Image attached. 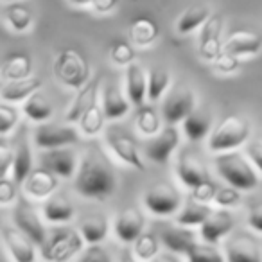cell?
Here are the masks:
<instances>
[{
  "mask_svg": "<svg viewBox=\"0 0 262 262\" xmlns=\"http://www.w3.org/2000/svg\"><path fill=\"white\" fill-rule=\"evenodd\" d=\"M117 189V178L113 171L99 160L95 155L81 158L77 172L74 176V190L84 200L104 201L113 196Z\"/></svg>",
  "mask_w": 262,
  "mask_h": 262,
  "instance_id": "6da1fadb",
  "label": "cell"
},
{
  "mask_svg": "<svg viewBox=\"0 0 262 262\" xmlns=\"http://www.w3.org/2000/svg\"><path fill=\"white\" fill-rule=\"evenodd\" d=\"M215 171L226 182V185L235 187L241 192L255 190L260 183L258 171L253 167L250 158L239 151L221 153L215 158Z\"/></svg>",
  "mask_w": 262,
  "mask_h": 262,
  "instance_id": "7a4b0ae2",
  "label": "cell"
},
{
  "mask_svg": "<svg viewBox=\"0 0 262 262\" xmlns=\"http://www.w3.org/2000/svg\"><path fill=\"white\" fill-rule=\"evenodd\" d=\"M251 133V124L241 115H228L215 127H212L207 139V147L210 153L221 155L228 151H237L246 146Z\"/></svg>",
  "mask_w": 262,
  "mask_h": 262,
  "instance_id": "3957f363",
  "label": "cell"
},
{
  "mask_svg": "<svg viewBox=\"0 0 262 262\" xmlns=\"http://www.w3.org/2000/svg\"><path fill=\"white\" fill-rule=\"evenodd\" d=\"M54 76L63 86L70 88V90H79L83 84L88 83L92 77L90 65H88L86 58L76 49H61L54 59Z\"/></svg>",
  "mask_w": 262,
  "mask_h": 262,
  "instance_id": "277c9868",
  "label": "cell"
},
{
  "mask_svg": "<svg viewBox=\"0 0 262 262\" xmlns=\"http://www.w3.org/2000/svg\"><path fill=\"white\" fill-rule=\"evenodd\" d=\"M84 239L79 230H59L54 235L47 237L41 244V260L43 262H70L84 250Z\"/></svg>",
  "mask_w": 262,
  "mask_h": 262,
  "instance_id": "5b68a950",
  "label": "cell"
},
{
  "mask_svg": "<svg viewBox=\"0 0 262 262\" xmlns=\"http://www.w3.org/2000/svg\"><path fill=\"white\" fill-rule=\"evenodd\" d=\"M196 94L187 84H172L162 101V119L169 126L182 124L196 110Z\"/></svg>",
  "mask_w": 262,
  "mask_h": 262,
  "instance_id": "8992f818",
  "label": "cell"
},
{
  "mask_svg": "<svg viewBox=\"0 0 262 262\" xmlns=\"http://www.w3.org/2000/svg\"><path fill=\"white\" fill-rule=\"evenodd\" d=\"M81 139V133L76 124H47L41 122L36 126L33 135L34 146L40 151L59 149V147H70L77 144Z\"/></svg>",
  "mask_w": 262,
  "mask_h": 262,
  "instance_id": "52a82bcc",
  "label": "cell"
},
{
  "mask_svg": "<svg viewBox=\"0 0 262 262\" xmlns=\"http://www.w3.org/2000/svg\"><path fill=\"white\" fill-rule=\"evenodd\" d=\"M182 205V194L171 185H155L144 194V207L158 217L176 215Z\"/></svg>",
  "mask_w": 262,
  "mask_h": 262,
  "instance_id": "ba28073f",
  "label": "cell"
},
{
  "mask_svg": "<svg viewBox=\"0 0 262 262\" xmlns=\"http://www.w3.org/2000/svg\"><path fill=\"white\" fill-rule=\"evenodd\" d=\"M223 26L225 20L219 13H212L207 22L200 29V41H198V52L201 59L212 63L223 52Z\"/></svg>",
  "mask_w": 262,
  "mask_h": 262,
  "instance_id": "9c48e42d",
  "label": "cell"
},
{
  "mask_svg": "<svg viewBox=\"0 0 262 262\" xmlns=\"http://www.w3.org/2000/svg\"><path fill=\"white\" fill-rule=\"evenodd\" d=\"M13 221L16 228L29 237L36 246H41L47 241V230L41 221V215L26 201H16L13 208Z\"/></svg>",
  "mask_w": 262,
  "mask_h": 262,
  "instance_id": "30bf717a",
  "label": "cell"
},
{
  "mask_svg": "<svg viewBox=\"0 0 262 262\" xmlns=\"http://www.w3.org/2000/svg\"><path fill=\"white\" fill-rule=\"evenodd\" d=\"M0 241L13 262H36L38 251L36 244L24 235L16 226H2L0 228Z\"/></svg>",
  "mask_w": 262,
  "mask_h": 262,
  "instance_id": "8fae6325",
  "label": "cell"
},
{
  "mask_svg": "<svg viewBox=\"0 0 262 262\" xmlns=\"http://www.w3.org/2000/svg\"><path fill=\"white\" fill-rule=\"evenodd\" d=\"M81 158L70 147H59V149H47L40 153V164L52 171L59 180H74L79 167Z\"/></svg>",
  "mask_w": 262,
  "mask_h": 262,
  "instance_id": "7c38bea8",
  "label": "cell"
},
{
  "mask_svg": "<svg viewBox=\"0 0 262 262\" xmlns=\"http://www.w3.org/2000/svg\"><path fill=\"white\" fill-rule=\"evenodd\" d=\"M180 140H182L180 129L176 126H169L167 124L165 127H162V131L157 137H153L149 140V144L146 146V157L153 164H167L169 158L172 157V153L178 149Z\"/></svg>",
  "mask_w": 262,
  "mask_h": 262,
  "instance_id": "4fadbf2b",
  "label": "cell"
},
{
  "mask_svg": "<svg viewBox=\"0 0 262 262\" xmlns=\"http://www.w3.org/2000/svg\"><path fill=\"white\" fill-rule=\"evenodd\" d=\"M106 147H108L112 157L119 164L126 165L129 169H135V171H146V164L142 160V155H140L137 144L131 139L119 135V133H112V135L106 137Z\"/></svg>",
  "mask_w": 262,
  "mask_h": 262,
  "instance_id": "5bb4252c",
  "label": "cell"
},
{
  "mask_svg": "<svg viewBox=\"0 0 262 262\" xmlns=\"http://www.w3.org/2000/svg\"><path fill=\"white\" fill-rule=\"evenodd\" d=\"M22 189L26 192V196L33 198V200L45 201L51 196H54L56 190L59 189V178L52 171H49L47 167L40 165V167H34L33 172L27 176Z\"/></svg>",
  "mask_w": 262,
  "mask_h": 262,
  "instance_id": "9a60e30c",
  "label": "cell"
},
{
  "mask_svg": "<svg viewBox=\"0 0 262 262\" xmlns=\"http://www.w3.org/2000/svg\"><path fill=\"white\" fill-rule=\"evenodd\" d=\"M146 228V219L139 208H126L113 219V233L122 244H133Z\"/></svg>",
  "mask_w": 262,
  "mask_h": 262,
  "instance_id": "2e32d148",
  "label": "cell"
},
{
  "mask_svg": "<svg viewBox=\"0 0 262 262\" xmlns=\"http://www.w3.org/2000/svg\"><path fill=\"white\" fill-rule=\"evenodd\" d=\"M99 92H101V77L92 76L86 84H83L79 90H76V95H74L70 106L67 108L63 120L69 124L79 122L81 115H83L95 101H99V95H101Z\"/></svg>",
  "mask_w": 262,
  "mask_h": 262,
  "instance_id": "e0dca14e",
  "label": "cell"
},
{
  "mask_svg": "<svg viewBox=\"0 0 262 262\" xmlns=\"http://www.w3.org/2000/svg\"><path fill=\"white\" fill-rule=\"evenodd\" d=\"M233 226H235L233 215L228 210L215 208L207 217V221L200 226V237L203 243L215 244L217 246L223 239H226L232 233Z\"/></svg>",
  "mask_w": 262,
  "mask_h": 262,
  "instance_id": "ac0fdd59",
  "label": "cell"
},
{
  "mask_svg": "<svg viewBox=\"0 0 262 262\" xmlns=\"http://www.w3.org/2000/svg\"><path fill=\"white\" fill-rule=\"evenodd\" d=\"M124 92L133 106H144L147 101V70L139 61L126 67L124 72Z\"/></svg>",
  "mask_w": 262,
  "mask_h": 262,
  "instance_id": "d6986e66",
  "label": "cell"
},
{
  "mask_svg": "<svg viewBox=\"0 0 262 262\" xmlns=\"http://www.w3.org/2000/svg\"><path fill=\"white\" fill-rule=\"evenodd\" d=\"M262 51V36L253 31H233L225 41H223V52L235 56V58H248L255 56Z\"/></svg>",
  "mask_w": 262,
  "mask_h": 262,
  "instance_id": "ffe728a7",
  "label": "cell"
},
{
  "mask_svg": "<svg viewBox=\"0 0 262 262\" xmlns=\"http://www.w3.org/2000/svg\"><path fill=\"white\" fill-rule=\"evenodd\" d=\"M226 262H262V251L257 241L248 235H237L225 244Z\"/></svg>",
  "mask_w": 262,
  "mask_h": 262,
  "instance_id": "44dd1931",
  "label": "cell"
},
{
  "mask_svg": "<svg viewBox=\"0 0 262 262\" xmlns=\"http://www.w3.org/2000/svg\"><path fill=\"white\" fill-rule=\"evenodd\" d=\"M99 101L104 110V115L108 120H119L122 117L127 115L131 108V102L127 99L126 92L117 88L115 84L108 83L101 88V95H99Z\"/></svg>",
  "mask_w": 262,
  "mask_h": 262,
  "instance_id": "7402d4cb",
  "label": "cell"
},
{
  "mask_svg": "<svg viewBox=\"0 0 262 262\" xmlns=\"http://www.w3.org/2000/svg\"><path fill=\"white\" fill-rule=\"evenodd\" d=\"M41 79L36 76H29L26 79H16L8 81L4 86L0 88V99L9 104H22L27 97L34 94V92L41 90Z\"/></svg>",
  "mask_w": 262,
  "mask_h": 262,
  "instance_id": "603a6c76",
  "label": "cell"
},
{
  "mask_svg": "<svg viewBox=\"0 0 262 262\" xmlns=\"http://www.w3.org/2000/svg\"><path fill=\"white\" fill-rule=\"evenodd\" d=\"M176 176L180 183L187 189H194L196 185L208 180V172L205 165L192 155H182L176 162Z\"/></svg>",
  "mask_w": 262,
  "mask_h": 262,
  "instance_id": "cb8c5ba5",
  "label": "cell"
},
{
  "mask_svg": "<svg viewBox=\"0 0 262 262\" xmlns=\"http://www.w3.org/2000/svg\"><path fill=\"white\" fill-rule=\"evenodd\" d=\"M212 124H214V120H212L210 112L196 106V110L182 122L183 135L190 142H201V140L208 139L212 131Z\"/></svg>",
  "mask_w": 262,
  "mask_h": 262,
  "instance_id": "d4e9b609",
  "label": "cell"
},
{
  "mask_svg": "<svg viewBox=\"0 0 262 262\" xmlns=\"http://www.w3.org/2000/svg\"><path fill=\"white\" fill-rule=\"evenodd\" d=\"M196 243V233H194L192 228H187V226L176 225L162 232V244L176 255H187Z\"/></svg>",
  "mask_w": 262,
  "mask_h": 262,
  "instance_id": "484cf974",
  "label": "cell"
},
{
  "mask_svg": "<svg viewBox=\"0 0 262 262\" xmlns=\"http://www.w3.org/2000/svg\"><path fill=\"white\" fill-rule=\"evenodd\" d=\"M158 34H160V27L149 16H137L135 20H131L129 24V41L135 47L146 49L157 41Z\"/></svg>",
  "mask_w": 262,
  "mask_h": 262,
  "instance_id": "4316f807",
  "label": "cell"
},
{
  "mask_svg": "<svg viewBox=\"0 0 262 262\" xmlns=\"http://www.w3.org/2000/svg\"><path fill=\"white\" fill-rule=\"evenodd\" d=\"M214 208L210 205H205V203H200V201L189 200L182 205V208L178 210V214L174 215V223L180 226H187V228H196V226H201L207 217L212 214Z\"/></svg>",
  "mask_w": 262,
  "mask_h": 262,
  "instance_id": "83f0119b",
  "label": "cell"
},
{
  "mask_svg": "<svg viewBox=\"0 0 262 262\" xmlns=\"http://www.w3.org/2000/svg\"><path fill=\"white\" fill-rule=\"evenodd\" d=\"M29 76H33V59H31L29 54L16 52V54L8 56L0 65V77L6 83L8 81L26 79Z\"/></svg>",
  "mask_w": 262,
  "mask_h": 262,
  "instance_id": "f1b7e54d",
  "label": "cell"
},
{
  "mask_svg": "<svg viewBox=\"0 0 262 262\" xmlns=\"http://www.w3.org/2000/svg\"><path fill=\"white\" fill-rule=\"evenodd\" d=\"M74 215H76L74 205L67 198L61 196H51L49 200H45L43 207H41V217H43V221L52 223V225L69 223L74 219Z\"/></svg>",
  "mask_w": 262,
  "mask_h": 262,
  "instance_id": "f546056e",
  "label": "cell"
},
{
  "mask_svg": "<svg viewBox=\"0 0 262 262\" xmlns=\"http://www.w3.org/2000/svg\"><path fill=\"white\" fill-rule=\"evenodd\" d=\"M108 122L104 115V110L101 106V101H95L86 112L81 115L79 122L76 124L77 129H79L81 137H86V139H94L99 137L104 131V126Z\"/></svg>",
  "mask_w": 262,
  "mask_h": 262,
  "instance_id": "4dcf8cb0",
  "label": "cell"
},
{
  "mask_svg": "<svg viewBox=\"0 0 262 262\" xmlns=\"http://www.w3.org/2000/svg\"><path fill=\"white\" fill-rule=\"evenodd\" d=\"M212 15L210 8L205 4H194L189 6L182 15L176 20V33L185 36V34H190L194 31L201 29L205 22L208 20V16Z\"/></svg>",
  "mask_w": 262,
  "mask_h": 262,
  "instance_id": "1f68e13d",
  "label": "cell"
},
{
  "mask_svg": "<svg viewBox=\"0 0 262 262\" xmlns=\"http://www.w3.org/2000/svg\"><path fill=\"white\" fill-rule=\"evenodd\" d=\"M22 113L31 122L41 124L51 119L54 108H52V102L47 99V95L41 94V90H38L22 102Z\"/></svg>",
  "mask_w": 262,
  "mask_h": 262,
  "instance_id": "d6a6232c",
  "label": "cell"
},
{
  "mask_svg": "<svg viewBox=\"0 0 262 262\" xmlns=\"http://www.w3.org/2000/svg\"><path fill=\"white\" fill-rule=\"evenodd\" d=\"M172 86V76L164 67H151L147 70V101L158 102Z\"/></svg>",
  "mask_w": 262,
  "mask_h": 262,
  "instance_id": "836d02e7",
  "label": "cell"
},
{
  "mask_svg": "<svg viewBox=\"0 0 262 262\" xmlns=\"http://www.w3.org/2000/svg\"><path fill=\"white\" fill-rule=\"evenodd\" d=\"M162 113H158L151 104H144L139 108L135 117V126L139 135L144 139H153L162 131Z\"/></svg>",
  "mask_w": 262,
  "mask_h": 262,
  "instance_id": "e575fe53",
  "label": "cell"
},
{
  "mask_svg": "<svg viewBox=\"0 0 262 262\" xmlns=\"http://www.w3.org/2000/svg\"><path fill=\"white\" fill-rule=\"evenodd\" d=\"M34 169V155L31 149L29 142L18 144L15 149V158H13V169H11V178L18 183L20 187L27 180V176L33 172Z\"/></svg>",
  "mask_w": 262,
  "mask_h": 262,
  "instance_id": "d590c367",
  "label": "cell"
},
{
  "mask_svg": "<svg viewBox=\"0 0 262 262\" xmlns=\"http://www.w3.org/2000/svg\"><path fill=\"white\" fill-rule=\"evenodd\" d=\"M4 20L9 26V29L15 33H27L33 27L34 16L29 6L20 4V2H11L4 9Z\"/></svg>",
  "mask_w": 262,
  "mask_h": 262,
  "instance_id": "8d00e7d4",
  "label": "cell"
},
{
  "mask_svg": "<svg viewBox=\"0 0 262 262\" xmlns=\"http://www.w3.org/2000/svg\"><path fill=\"white\" fill-rule=\"evenodd\" d=\"M110 221L106 215H92L79 226V233L86 244H102L108 237Z\"/></svg>",
  "mask_w": 262,
  "mask_h": 262,
  "instance_id": "74e56055",
  "label": "cell"
},
{
  "mask_svg": "<svg viewBox=\"0 0 262 262\" xmlns=\"http://www.w3.org/2000/svg\"><path fill=\"white\" fill-rule=\"evenodd\" d=\"M158 253H160V241L147 232H144L133 243V250H131V255L139 262H151Z\"/></svg>",
  "mask_w": 262,
  "mask_h": 262,
  "instance_id": "f35d334b",
  "label": "cell"
},
{
  "mask_svg": "<svg viewBox=\"0 0 262 262\" xmlns=\"http://www.w3.org/2000/svg\"><path fill=\"white\" fill-rule=\"evenodd\" d=\"M187 262H226L225 260V253L221 250L215 248V244H208L203 241H198L190 251L185 255Z\"/></svg>",
  "mask_w": 262,
  "mask_h": 262,
  "instance_id": "ab89813d",
  "label": "cell"
},
{
  "mask_svg": "<svg viewBox=\"0 0 262 262\" xmlns=\"http://www.w3.org/2000/svg\"><path fill=\"white\" fill-rule=\"evenodd\" d=\"M135 59H137L135 45L131 43V41L117 40L112 43V47H110V61H112L115 67L126 69V67L131 65Z\"/></svg>",
  "mask_w": 262,
  "mask_h": 262,
  "instance_id": "60d3db41",
  "label": "cell"
},
{
  "mask_svg": "<svg viewBox=\"0 0 262 262\" xmlns=\"http://www.w3.org/2000/svg\"><path fill=\"white\" fill-rule=\"evenodd\" d=\"M20 120V112L15 104L0 102V137H8Z\"/></svg>",
  "mask_w": 262,
  "mask_h": 262,
  "instance_id": "b9f144b4",
  "label": "cell"
},
{
  "mask_svg": "<svg viewBox=\"0 0 262 262\" xmlns=\"http://www.w3.org/2000/svg\"><path fill=\"white\" fill-rule=\"evenodd\" d=\"M241 190H237L235 187H221L215 192L214 200H212V205L215 208H223V210H230V208H235L237 205L241 203Z\"/></svg>",
  "mask_w": 262,
  "mask_h": 262,
  "instance_id": "7bdbcfd3",
  "label": "cell"
},
{
  "mask_svg": "<svg viewBox=\"0 0 262 262\" xmlns=\"http://www.w3.org/2000/svg\"><path fill=\"white\" fill-rule=\"evenodd\" d=\"M18 183L9 176L0 180V208L15 207L18 201Z\"/></svg>",
  "mask_w": 262,
  "mask_h": 262,
  "instance_id": "ee69618b",
  "label": "cell"
},
{
  "mask_svg": "<svg viewBox=\"0 0 262 262\" xmlns=\"http://www.w3.org/2000/svg\"><path fill=\"white\" fill-rule=\"evenodd\" d=\"M77 262H113L110 251L102 244H86L77 257Z\"/></svg>",
  "mask_w": 262,
  "mask_h": 262,
  "instance_id": "f6af8a7d",
  "label": "cell"
},
{
  "mask_svg": "<svg viewBox=\"0 0 262 262\" xmlns=\"http://www.w3.org/2000/svg\"><path fill=\"white\" fill-rule=\"evenodd\" d=\"M215 192H217V187L210 182V180H205L203 183L196 185L194 189H190V198L200 203L205 205H212V200H214Z\"/></svg>",
  "mask_w": 262,
  "mask_h": 262,
  "instance_id": "bcb514c9",
  "label": "cell"
},
{
  "mask_svg": "<svg viewBox=\"0 0 262 262\" xmlns=\"http://www.w3.org/2000/svg\"><path fill=\"white\" fill-rule=\"evenodd\" d=\"M212 65H214L215 72L226 74V76H228V74L237 72V69H239V58L228 54V52H221V54L212 61Z\"/></svg>",
  "mask_w": 262,
  "mask_h": 262,
  "instance_id": "7dc6e473",
  "label": "cell"
},
{
  "mask_svg": "<svg viewBox=\"0 0 262 262\" xmlns=\"http://www.w3.org/2000/svg\"><path fill=\"white\" fill-rule=\"evenodd\" d=\"M13 158H15V151H13L8 144L0 142V180L11 174Z\"/></svg>",
  "mask_w": 262,
  "mask_h": 262,
  "instance_id": "c3c4849f",
  "label": "cell"
},
{
  "mask_svg": "<svg viewBox=\"0 0 262 262\" xmlns=\"http://www.w3.org/2000/svg\"><path fill=\"white\" fill-rule=\"evenodd\" d=\"M246 225L253 233L262 235V203L253 205L246 215Z\"/></svg>",
  "mask_w": 262,
  "mask_h": 262,
  "instance_id": "681fc988",
  "label": "cell"
},
{
  "mask_svg": "<svg viewBox=\"0 0 262 262\" xmlns=\"http://www.w3.org/2000/svg\"><path fill=\"white\" fill-rule=\"evenodd\" d=\"M246 157L253 164V167L262 174V142H251L246 146Z\"/></svg>",
  "mask_w": 262,
  "mask_h": 262,
  "instance_id": "f907efd6",
  "label": "cell"
},
{
  "mask_svg": "<svg viewBox=\"0 0 262 262\" xmlns=\"http://www.w3.org/2000/svg\"><path fill=\"white\" fill-rule=\"evenodd\" d=\"M117 2L119 0H94L92 2V9L95 13H99V15H108V13H112L117 8Z\"/></svg>",
  "mask_w": 262,
  "mask_h": 262,
  "instance_id": "816d5d0a",
  "label": "cell"
},
{
  "mask_svg": "<svg viewBox=\"0 0 262 262\" xmlns=\"http://www.w3.org/2000/svg\"><path fill=\"white\" fill-rule=\"evenodd\" d=\"M151 262H182V260H180L178 255L172 253V251H167V253H162L160 251V253H158Z\"/></svg>",
  "mask_w": 262,
  "mask_h": 262,
  "instance_id": "f5cc1de1",
  "label": "cell"
},
{
  "mask_svg": "<svg viewBox=\"0 0 262 262\" xmlns=\"http://www.w3.org/2000/svg\"><path fill=\"white\" fill-rule=\"evenodd\" d=\"M69 2L76 8H88V6H92L94 0H69Z\"/></svg>",
  "mask_w": 262,
  "mask_h": 262,
  "instance_id": "db71d44e",
  "label": "cell"
},
{
  "mask_svg": "<svg viewBox=\"0 0 262 262\" xmlns=\"http://www.w3.org/2000/svg\"><path fill=\"white\" fill-rule=\"evenodd\" d=\"M122 262H139V260H137V258L133 257V255H126V257L122 258Z\"/></svg>",
  "mask_w": 262,
  "mask_h": 262,
  "instance_id": "11a10c76",
  "label": "cell"
},
{
  "mask_svg": "<svg viewBox=\"0 0 262 262\" xmlns=\"http://www.w3.org/2000/svg\"><path fill=\"white\" fill-rule=\"evenodd\" d=\"M4 2H8V4H11V2H16V0H4Z\"/></svg>",
  "mask_w": 262,
  "mask_h": 262,
  "instance_id": "9f6ffc18",
  "label": "cell"
}]
</instances>
